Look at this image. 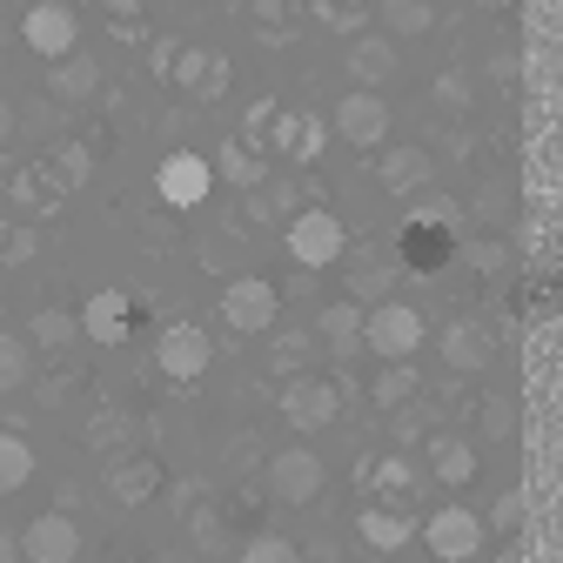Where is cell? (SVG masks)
<instances>
[{
  "mask_svg": "<svg viewBox=\"0 0 563 563\" xmlns=\"http://www.w3.org/2000/svg\"><path fill=\"white\" fill-rule=\"evenodd\" d=\"M510 430H517V409H510V396H489V402H483V437H497V443H504Z\"/></svg>",
  "mask_w": 563,
  "mask_h": 563,
  "instance_id": "37",
  "label": "cell"
},
{
  "mask_svg": "<svg viewBox=\"0 0 563 563\" xmlns=\"http://www.w3.org/2000/svg\"><path fill=\"white\" fill-rule=\"evenodd\" d=\"M422 335H430V322H422L409 302H369L363 309V349H376L383 363H409Z\"/></svg>",
  "mask_w": 563,
  "mask_h": 563,
  "instance_id": "2",
  "label": "cell"
},
{
  "mask_svg": "<svg viewBox=\"0 0 563 563\" xmlns=\"http://www.w3.org/2000/svg\"><path fill=\"white\" fill-rule=\"evenodd\" d=\"M268 356H275V369H282V376H302V356H309V335H275V349H268Z\"/></svg>",
  "mask_w": 563,
  "mask_h": 563,
  "instance_id": "36",
  "label": "cell"
},
{
  "mask_svg": "<svg viewBox=\"0 0 563 563\" xmlns=\"http://www.w3.org/2000/svg\"><path fill=\"white\" fill-rule=\"evenodd\" d=\"M389 282H396V262L356 255V268H349V302H389Z\"/></svg>",
  "mask_w": 563,
  "mask_h": 563,
  "instance_id": "26",
  "label": "cell"
},
{
  "mask_svg": "<svg viewBox=\"0 0 563 563\" xmlns=\"http://www.w3.org/2000/svg\"><path fill=\"white\" fill-rule=\"evenodd\" d=\"M81 335L101 342V349H121L134 335V296L128 289H95L88 309H81Z\"/></svg>",
  "mask_w": 563,
  "mask_h": 563,
  "instance_id": "15",
  "label": "cell"
},
{
  "mask_svg": "<svg viewBox=\"0 0 563 563\" xmlns=\"http://www.w3.org/2000/svg\"><path fill=\"white\" fill-rule=\"evenodd\" d=\"M14 195H21L27 208H54V201H60V181H54L47 168H21V175H14Z\"/></svg>",
  "mask_w": 563,
  "mask_h": 563,
  "instance_id": "33",
  "label": "cell"
},
{
  "mask_svg": "<svg viewBox=\"0 0 563 563\" xmlns=\"http://www.w3.org/2000/svg\"><path fill=\"white\" fill-rule=\"evenodd\" d=\"M316 335L335 349V356H356V349H363V302H329L322 316H316Z\"/></svg>",
  "mask_w": 563,
  "mask_h": 563,
  "instance_id": "21",
  "label": "cell"
},
{
  "mask_svg": "<svg viewBox=\"0 0 563 563\" xmlns=\"http://www.w3.org/2000/svg\"><path fill=\"white\" fill-rule=\"evenodd\" d=\"M0 563H21V537H0Z\"/></svg>",
  "mask_w": 563,
  "mask_h": 563,
  "instance_id": "44",
  "label": "cell"
},
{
  "mask_svg": "<svg viewBox=\"0 0 563 563\" xmlns=\"http://www.w3.org/2000/svg\"><path fill=\"white\" fill-rule=\"evenodd\" d=\"M483 517L476 510H463V504H450V510H437L430 523H422V543H430V556L437 563H476V550H483Z\"/></svg>",
  "mask_w": 563,
  "mask_h": 563,
  "instance_id": "9",
  "label": "cell"
},
{
  "mask_svg": "<svg viewBox=\"0 0 563 563\" xmlns=\"http://www.w3.org/2000/svg\"><path fill=\"white\" fill-rule=\"evenodd\" d=\"M369 396H376V409H402L416 396V369L409 363H383V376L369 383Z\"/></svg>",
  "mask_w": 563,
  "mask_h": 563,
  "instance_id": "30",
  "label": "cell"
},
{
  "mask_svg": "<svg viewBox=\"0 0 563 563\" xmlns=\"http://www.w3.org/2000/svg\"><path fill=\"white\" fill-rule=\"evenodd\" d=\"M322 14H329L335 27H356V21H363V0H322Z\"/></svg>",
  "mask_w": 563,
  "mask_h": 563,
  "instance_id": "41",
  "label": "cell"
},
{
  "mask_svg": "<svg viewBox=\"0 0 563 563\" xmlns=\"http://www.w3.org/2000/svg\"><path fill=\"white\" fill-rule=\"evenodd\" d=\"M456 262V208L450 201H422L416 216L402 222V268H416V275H437V268H450Z\"/></svg>",
  "mask_w": 563,
  "mask_h": 563,
  "instance_id": "1",
  "label": "cell"
},
{
  "mask_svg": "<svg viewBox=\"0 0 563 563\" xmlns=\"http://www.w3.org/2000/svg\"><path fill=\"white\" fill-rule=\"evenodd\" d=\"M168 81H175V88H188L195 101H222V95H229V54H208V47H175Z\"/></svg>",
  "mask_w": 563,
  "mask_h": 563,
  "instance_id": "13",
  "label": "cell"
},
{
  "mask_svg": "<svg viewBox=\"0 0 563 563\" xmlns=\"http://www.w3.org/2000/svg\"><path fill=\"white\" fill-rule=\"evenodd\" d=\"M155 363L168 383H201L208 363H216V335H208L201 322H168L162 342H155Z\"/></svg>",
  "mask_w": 563,
  "mask_h": 563,
  "instance_id": "4",
  "label": "cell"
},
{
  "mask_svg": "<svg viewBox=\"0 0 563 563\" xmlns=\"http://www.w3.org/2000/svg\"><path fill=\"white\" fill-rule=\"evenodd\" d=\"M108 8H114V14H134V0H108Z\"/></svg>",
  "mask_w": 563,
  "mask_h": 563,
  "instance_id": "46",
  "label": "cell"
},
{
  "mask_svg": "<svg viewBox=\"0 0 563 563\" xmlns=\"http://www.w3.org/2000/svg\"><path fill=\"white\" fill-rule=\"evenodd\" d=\"M322 483H329V470H322V456H316V450H302V443L268 456V497H275V504L302 510V504H316V497H322Z\"/></svg>",
  "mask_w": 563,
  "mask_h": 563,
  "instance_id": "5",
  "label": "cell"
},
{
  "mask_svg": "<svg viewBox=\"0 0 563 563\" xmlns=\"http://www.w3.org/2000/svg\"><path fill=\"white\" fill-rule=\"evenodd\" d=\"M430 175H437L430 148H389V155L376 162V181H383L389 195H422V188H430Z\"/></svg>",
  "mask_w": 563,
  "mask_h": 563,
  "instance_id": "19",
  "label": "cell"
},
{
  "mask_svg": "<svg viewBox=\"0 0 563 563\" xmlns=\"http://www.w3.org/2000/svg\"><path fill=\"white\" fill-rule=\"evenodd\" d=\"M517 67H523V60H517V47H504V54H497V60H489V75H497V81H504V88H510V81H517Z\"/></svg>",
  "mask_w": 563,
  "mask_h": 563,
  "instance_id": "42",
  "label": "cell"
},
{
  "mask_svg": "<svg viewBox=\"0 0 563 563\" xmlns=\"http://www.w3.org/2000/svg\"><path fill=\"white\" fill-rule=\"evenodd\" d=\"M155 188H162L168 208H201L208 188H216V168H208V155H195V148H175V155L155 168Z\"/></svg>",
  "mask_w": 563,
  "mask_h": 563,
  "instance_id": "12",
  "label": "cell"
},
{
  "mask_svg": "<svg viewBox=\"0 0 563 563\" xmlns=\"http://www.w3.org/2000/svg\"><path fill=\"white\" fill-rule=\"evenodd\" d=\"M322 114H309V108H275V121H268V148L282 155V162H316L322 155Z\"/></svg>",
  "mask_w": 563,
  "mask_h": 563,
  "instance_id": "14",
  "label": "cell"
},
{
  "mask_svg": "<svg viewBox=\"0 0 563 563\" xmlns=\"http://www.w3.org/2000/svg\"><path fill=\"white\" fill-rule=\"evenodd\" d=\"M289 255H296V268H335L349 255L342 216H329V208H296L289 216Z\"/></svg>",
  "mask_w": 563,
  "mask_h": 563,
  "instance_id": "3",
  "label": "cell"
},
{
  "mask_svg": "<svg viewBox=\"0 0 563 563\" xmlns=\"http://www.w3.org/2000/svg\"><path fill=\"white\" fill-rule=\"evenodd\" d=\"M376 21L389 27V41H416V34H430L437 27V0H376Z\"/></svg>",
  "mask_w": 563,
  "mask_h": 563,
  "instance_id": "25",
  "label": "cell"
},
{
  "mask_svg": "<svg viewBox=\"0 0 563 563\" xmlns=\"http://www.w3.org/2000/svg\"><path fill=\"white\" fill-rule=\"evenodd\" d=\"M81 556V523L67 510H41L21 530V563H75Z\"/></svg>",
  "mask_w": 563,
  "mask_h": 563,
  "instance_id": "11",
  "label": "cell"
},
{
  "mask_svg": "<svg viewBox=\"0 0 563 563\" xmlns=\"http://www.w3.org/2000/svg\"><path fill=\"white\" fill-rule=\"evenodd\" d=\"M335 134L349 141V148H383L389 141V101L369 95V88H349L335 101Z\"/></svg>",
  "mask_w": 563,
  "mask_h": 563,
  "instance_id": "10",
  "label": "cell"
},
{
  "mask_svg": "<svg viewBox=\"0 0 563 563\" xmlns=\"http://www.w3.org/2000/svg\"><path fill=\"white\" fill-rule=\"evenodd\" d=\"M21 41L41 54V60H60L81 47V14L67 8V0H34V8L21 14Z\"/></svg>",
  "mask_w": 563,
  "mask_h": 563,
  "instance_id": "7",
  "label": "cell"
},
{
  "mask_svg": "<svg viewBox=\"0 0 563 563\" xmlns=\"http://www.w3.org/2000/svg\"><path fill=\"white\" fill-rule=\"evenodd\" d=\"M88 181V148H60V188H81Z\"/></svg>",
  "mask_w": 563,
  "mask_h": 563,
  "instance_id": "40",
  "label": "cell"
},
{
  "mask_svg": "<svg viewBox=\"0 0 563 563\" xmlns=\"http://www.w3.org/2000/svg\"><path fill=\"white\" fill-rule=\"evenodd\" d=\"M476 8H489V14H504V8H517V0H476Z\"/></svg>",
  "mask_w": 563,
  "mask_h": 563,
  "instance_id": "45",
  "label": "cell"
},
{
  "mask_svg": "<svg viewBox=\"0 0 563 563\" xmlns=\"http://www.w3.org/2000/svg\"><path fill=\"white\" fill-rule=\"evenodd\" d=\"M430 476L450 483V489H463V483L476 476V443H463V437H430Z\"/></svg>",
  "mask_w": 563,
  "mask_h": 563,
  "instance_id": "24",
  "label": "cell"
},
{
  "mask_svg": "<svg viewBox=\"0 0 563 563\" xmlns=\"http://www.w3.org/2000/svg\"><path fill=\"white\" fill-rule=\"evenodd\" d=\"M463 255H470V268H483V275H497V268L510 262V249H504V242H470Z\"/></svg>",
  "mask_w": 563,
  "mask_h": 563,
  "instance_id": "39",
  "label": "cell"
},
{
  "mask_svg": "<svg viewBox=\"0 0 563 563\" xmlns=\"http://www.w3.org/2000/svg\"><path fill=\"white\" fill-rule=\"evenodd\" d=\"M27 342L34 349H75L81 342V316H67V309H41L27 322Z\"/></svg>",
  "mask_w": 563,
  "mask_h": 563,
  "instance_id": "28",
  "label": "cell"
},
{
  "mask_svg": "<svg viewBox=\"0 0 563 563\" xmlns=\"http://www.w3.org/2000/svg\"><path fill=\"white\" fill-rule=\"evenodd\" d=\"M363 476H369V489H383V497H409V489H416L409 456H383V463H369Z\"/></svg>",
  "mask_w": 563,
  "mask_h": 563,
  "instance_id": "31",
  "label": "cell"
},
{
  "mask_svg": "<svg viewBox=\"0 0 563 563\" xmlns=\"http://www.w3.org/2000/svg\"><path fill=\"white\" fill-rule=\"evenodd\" d=\"M242 563H302V550H296L289 537L262 530V537H249V543H242Z\"/></svg>",
  "mask_w": 563,
  "mask_h": 563,
  "instance_id": "32",
  "label": "cell"
},
{
  "mask_svg": "<svg viewBox=\"0 0 563 563\" xmlns=\"http://www.w3.org/2000/svg\"><path fill=\"white\" fill-rule=\"evenodd\" d=\"M155 489H162V463H155V456H114V463H108V497H114V504L134 510V504H148Z\"/></svg>",
  "mask_w": 563,
  "mask_h": 563,
  "instance_id": "17",
  "label": "cell"
},
{
  "mask_svg": "<svg viewBox=\"0 0 563 563\" xmlns=\"http://www.w3.org/2000/svg\"><path fill=\"white\" fill-rule=\"evenodd\" d=\"M342 416V389L329 383V376H289L282 383V422L289 430H329V422Z\"/></svg>",
  "mask_w": 563,
  "mask_h": 563,
  "instance_id": "8",
  "label": "cell"
},
{
  "mask_svg": "<svg viewBox=\"0 0 563 563\" xmlns=\"http://www.w3.org/2000/svg\"><path fill=\"white\" fill-rule=\"evenodd\" d=\"M121 443H128V416L121 409H101L88 422V450H121Z\"/></svg>",
  "mask_w": 563,
  "mask_h": 563,
  "instance_id": "34",
  "label": "cell"
},
{
  "mask_svg": "<svg viewBox=\"0 0 563 563\" xmlns=\"http://www.w3.org/2000/svg\"><path fill=\"white\" fill-rule=\"evenodd\" d=\"M208 168H216L222 181H235V188H262V181H268V162H262V148H249L242 134H229L222 148H216V162H208Z\"/></svg>",
  "mask_w": 563,
  "mask_h": 563,
  "instance_id": "22",
  "label": "cell"
},
{
  "mask_svg": "<svg viewBox=\"0 0 563 563\" xmlns=\"http://www.w3.org/2000/svg\"><path fill=\"white\" fill-rule=\"evenodd\" d=\"M483 530H504V537H517L523 530V489H504L497 504H489V523Z\"/></svg>",
  "mask_w": 563,
  "mask_h": 563,
  "instance_id": "35",
  "label": "cell"
},
{
  "mask_svg": "<svg viewBox=\"0 0 563 563\" xmlns=\"http://www.w3.org/2000/svg\"><path fill=\"white\" fill-rule=\"evenodd\" d=\"M121 563H134V556H121Z\"/></svg>",
  "mask_w": 563,
  "mask_h": 563,
  "instance_id": "47",
  "label": "cell"
},
{
  "mask_svg": "<svg viewBox=\"0 0 563 563\" xmlns=\"http://www.w3.org/2000/svg\"><path fill=\"white\" fill-rule=\"evenodd\" d=\"M8 134H14V101L0 95V141H8Z\"/></svg>",
  "mask_w": 563,
  "mask_h": 563,
  "instance_id": "43",
  "label": "cell"
},
{
  "mask_svg": "<svg viewBox=\"0 0 563 563\" xmlns=\"http://www.w3.org/2000/svg\"><path fill=\"white\" fill-rule=\"evenodd\" d=\"M356 537H363L369 550H383V556H389V550H402V543L416 537V523H409L402 510H389V504H369V510L356 517Z\"/></svg>",
  "mask_w": 563,
  "mask_h": 563,
  "instance_id": "23",
  "label": "cell"
},
{
  "mask_svg": "<svg viewBox=\"0 0 563 563\" xmlns=\"http://www.w3.org/2000/svg\"><path fill=\"white\" fill-rule=\"evenodd\" d=\"M34 376V342L27 335H0V389H21Z\"/></svg>",
  "mask_w": 563,
  "mask_h": 563,
  "instance_id": "29",
  "label": "cell"
},
{
  "mask_svg": "<svg viewBox=\"0 0 563 563\" xmlns=\"http://www.w3.org/2000/svg\"><path fill=\"white\" fill-rule=\"evenodd\" d=\"M443 363H450L456 376H483L489 363H497V342H489V329H483V322H470V316H463V322H450V329H443Z\"/></svg>",
  "mask_w": 563,
  "mask_h": 563,
  "instance_id": "16",
  "label": "cell"
},
{
  "mask_svg": "<svg viewBox=\"0 0 563 563\" xmlns=\"http://www.w3.org/2000/svg\"><path fill=\"white\" fill-rule=\"evenodd\" d=\"M275 316H282L275 282H262V275H235L229 289H222V322H229L235 335H268Z\"/></svg>",
  "mask_w": 563,
  "mask_h": 563,
  "instance_id": "6",
  "label": "cell"
},
{
  "mask_svg": "<svg viewBox=\"0 0 563 563\" xmlns=\"http://www.w3.org/2000/svg\"><path fill=\"white\" fill-rule=\"evenodd\" d=\"M47 67H54V75H47V95H54V101H88V95L101 88V60L81 54V47L60 54V60H47Z\"/></svg>",
  "mask_w": 563,
  "mask_h": 563,
  "instance_id": "20",
  "label": "cell"
},
{
  "mask_svg": "<svg viewBox=\"0 0 563 563\" xmlns=\"http://www.w3.org/2000/svg\"><path fill=\"white\" fill-rule=\"evenodd\" d=\"M27 476H34V450H27V437L0 430V497H14V489H27Z\"/></svg>",
  "mask_w": 563,
  "mask_h": 563,
  "instance_id": "27",
  "label": "cell"
},
{
  "mask_svg": "<svg viewBox=\"0 0 563 563\" xmlns=\"http://www.w3.org/2000/svg\"><path fill=\"white\" fill-rule=\"evenodd\" d=\"M396 75V41L389 34H356L349 41V81H363L369 95Z\"/></svg>",
  "mask_w": 563,
  "mask_h": 563,
  "instance_id": "18",
  "label": "cell"
},
{
  "mask_svg": "<svg viewBox=\"0 0 563 563\" xmlns=\"http://www.w3.org/2000/svg\"><path fill=\"white\" fill-rule=\"evenodd\" d=\"M437 108H456V114L470 108V81L456 75V67H450V75H437Z\"/></svg>",
  "mask_w": 563,
  "mask_h": 563,
  "instance_id": "38",
  "label": "cell"
}]
</instances>
